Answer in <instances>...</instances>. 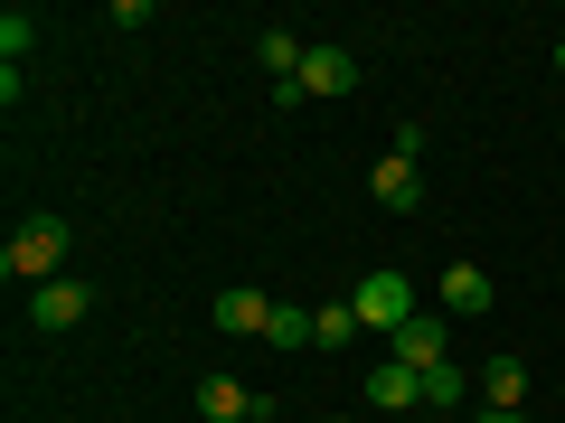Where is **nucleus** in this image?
Listing matches in <instances>:
<instances>
[{"label": "nucleus", "mask_w": 565, "mask_h": 423, "mask_svg": "<svg viewBox=\"0 0 565 423\" xmlns=\"http://www.w3.org/2000/svg\"><path fill=\"white\" fill-rule=\"evenodd\" d=\"M66 245H76V226L57 217V207H39V217H20L10 226V245H0V282H10V292H39V282H57L66 273Z\"/></svg>", "instance_id": "nucleus-1"}, {"label": "nucleus", "mask_w": 565, "mask_h": 423, "mask_svg": "<svg viewBox=\"0 0 565 423\" xmlns=\"http://www.w3.org/2000/svg\"><path fill=\"white\" fill-rule=\"evenodd\" d=\"M349 311H359V329H386V339H396V329L415 321V282H405L396 263H377V273H359V292H349Z\"/></svg>", "instance_id": "nucleus-2"}, {"label": "nucleus", "mask_w": 565, "mask_h": 423, "mask_svg": "<svg viewBox=\"0 0 565 423\" xmlns=\"http://www.w3.org/2000/svg\"><path fill=\"white\" fill-rule=\"evenodd\" d=\"M85 311H95V282H76V273H57V282L29 292V329H76Z\"/></svg>", "instance_id": "nucleus-3"}, {"label": "nucleus", "mask_w": 565, "mask_h": 423, "mask_svg": "<svg viewBox=\"0 0 565 423\" xmlns=\"http://www.w3.org/2000/svg\"><path fill=\"white\" fill-rule=\"evenodd\" d=\"M396 358L415 367V377H434V367L452 358V321H444V311H415V321L396 329Z\"/></svg>", "instance_id": "nucleus-4"}, {"label": "nucleus", "mask_w": 565, "mask_h": 423, "mask_svg": "<svg viewBox=\"0 0 565 423\" xmlns=\"http://www.w3.org/2000/svg\"><path fill=\"white\" fill-rule=\"evenodd\" d=\"M302 104H330V95H359V57H349V47H311L302 57Z\"/></svg>", "instance_id": "nucleus-5"}, {"label": "nucleus", "mask_w": 565, "mask_h": 423, "mask_svg": "<svg viewBox=\"0 0 565 423\" xmlns=\"http://www.w3.org/2000/svg\"><path fill=\"white\" fill-rule=\"evenodd\" d=\"M359 395H367V404H386V414H405V423L424 414V377H415V367H405V358L367 367V386H359Z\"/></svg>", "instance_id": "nucleus-6"}, {"label": "nucleus", "mask_w": 565, "mask_h": 423, "mask_svg": "<svg viewBox=\"0 0 565 423\" xmlns=\"http://www.w3.org/2000/svg\"><path fill=\"white\" fill-rule=\"evenodd\" d=\"M207 321L226 329V339H264V329H274V302H264V292H217V302H207Z\"/></svg>", "instance_id": "nucleus-7"}, {"label": "nucleus", "mask_w": 565, "mask_h": 423, "mask_svg": "<svg viewBox=\"0 0 565 423\" xmlns=\"http://www.w3.org/2000/svg\"><path fill=\"white\" fill-rule=\"evenodd\" d=\"M490 302H500V292H490L481 263H444V321H481Z\"/></svg>", "instance_id": "nucleus-8"}, {"label": "nucleus", "mask_w": 565, "mask_h": 423, "mask_svg": "<svg viewBox=\"0 0 565 423\" xmlns=\"http://www.w3.org/2000/svg\"><path fill=\"white\" fill-rule=\"evenodd\" d=\"M367 198H377L386 217H415V207H424V180H415V161H377V170H367Z\"/></svg>", "instance_id": "nucleus-9"}, {"label": "nucleus", "mask_w": 565, "mask_h": 423, "mask_svg": "<svg viewBox=\"0 0 565 423\" xmlns=\"http://www.w3.org/2000/svg\"><path fill=\"white\" fill-rule=\"evenodd\" d=\"M199 414H207V423H245V414H274V404L245 395L236 377H199Z\"/></svg>", "instance_id": "nucleus-10"}, {"label": "nucleus", "mask_w": 565, "mask_h": 423, "mask_svg": "<svg viewBox=\"0 0 565 423\" xmlns=\"http://www.w3.org/2000/svg\"><path fill=\"white\" fill-rule=\"evenodd\" d=\"M264 348H321V311H302V302H274V329H264Z\"/></svg>", "instance_id": "nucleus-11"}, {"label": "nucleus", "mask_w": 565, "mask_h": 423, "mask_svg": "<svg viewBox=\"0 0 565 423\" xmlns=\"http://www.w3.org/2000/svg\"><path fill=\"white\" fill-rule=\"evenodd\" d=\"M481 404H500V414H527V367H519V358H490V367H481Z\"/></svg>", "instance_id": "nucleus-12"}, {"label": "nucleus", "mask_w": 565, "mask_h": 423, "mask_svg": "<svg viewBox=\"0 0 565 423\" xmlns=\"http://www.w3.org/2000/svg\"><path fill=\"white\" fill-rule=\"evenodd\" d=\"M255 57L274 66V85H292V76H302V57H311V47L292 39V29H264V39H255Z\"/></svg>", "instance_id": "nucleus-13"}, {"label": "nucleus", "mask_w": 565, "mask_h": 423, "mask_svg": "<svg viewBox=\"0 0 565 423\" xmlns=\"http://www.w3.org/2000/svg\"><path fill=\"white\" fill-rule=\"evenodd\" d=\"M462 395H471V377H462V367H452V358L434 367V377H424V414H452V404H462Z\"/></svg>", "instance_id": "nucleus-14"}, {"label": "nucleus", "mask_w": 565, "mask_h": 423, "mask_svg": "<svg viewBox=\"0 0 565 423\" xmlns=\"http://www.w3.org/2000/svg\"><path fill=\"white\" fill-rule=\"evenodd\" d=\"M29 47H39V20H29V10H0V57L20 66Z\"/></svg>", "instance_id": "nucleus-15"}, {"label": "nucleus", "mask_w": 565, "mask_h": 423, "mask_svg": "<svg viewBox=\"0 0 565 423\" xmlns=\"http://www.w3.org/2000/svg\"><path fill=\"white\" fill-rule=\"evenodd\" d=\"M349 339H359V311H349V302H321V348H349Z\"/></svg>", "instance_id": "nucleus-16"}, {"label": "nucleus", "mask_w": 565, "mask_h": 423, "mask_svg": "<svg viewBox=\"0 0 565 423\" xmlns=\"http://www.w3.org/2000/svg\"><path fill=\"white\" fill-rule=\"evenodd\" d=\"M471 423H527V414H500V404H481V414H471Z\"/></svg>", "instance_id": "nucleus-17"}, {"label": "nucleus", "mask_w": 565, "mask_h": 423, "mask_svg": "<svg viewBox=\"0 0 565 423\" xmlns=\"http://www.w3.org/2000/svg\"><path fill=\"white\" fill-rule=\"evenodd\" d=\"M556 76H565V39H556Z\"/></svg>", "instance_id": "nucleus-18"}, {"label": "nucleus", "mask_w": 565, "mask_h": 423, "mask_svg": "<svg viewBox=\"0 0 565 423\" xmlns=\"http://www.w3.org/2000/svg\"><path fill=\"white\" fill-rule=\"evenodd\" d=\"M415 423H452V414H415Z\"/></svg>", "instance_id": "nucleus-19"}, {"label": "nucleus", "mask_w": 565, "mask_h": 423, "mask_svg": "<svg viewBox=\"0 0 565 423\" xmlns=\"http://www.w3.org/2000/svg\"><path fill=\"white\" fill-rule=\"evenodd\" d=\"M330 423H359V414H330Z\"/></svg>", "instance_id": "nucleus-20"}, {"label": "nucleus", "mask_w": 565, "mask_h": 423, "mask_svg": "<svg viewBox=\"0 0 565 423\" xmlns=\"http://www.w3.org/2000/svg\"><path fill=\"white\" fill-rule=\"evenodd\" d=\"M245 423H264V414H245Z\"/></svg>", "instance_id": "nucleus-21"}]
</instances>
